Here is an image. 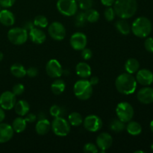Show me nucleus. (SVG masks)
<instances>
[{"instance_id": "18", "label": "nucleus", "mask_w": 153, "mask_h": 153, "mask_svg": "<svg viewBox=\"0 0 153 153\" xmlns=\"http://www.w3.org/2000/svg\"><path fill=\"white\" fill-rule=\"evenodd\" d=\"M30 40L36 44H42L46 39V35L44 31L39 28H33L29 31L28 34Z\"/></svg>"}, {"instance_id": "28", "label": "nucleus", "mask_w": 153, "mask_h": 153, "mask_svg": "<svg viewBox=\"0 0 153 153\" xmlns=\"http://www.w3.org/2000/svg\"><path fill=\"white\" fill-rule=\"evenodd\" d=\"M66 88L65 82L62 79H56L51 85V90L55 95H60L64 91Z\"/></svg>"}, {"instance_id": "29", "label": "nucleus", "mask_w": 153, "mask_h": 153, "mask_svg": "<svg viewBox=\"0 0 153 153\" xmlns=\"http://www.w3.org/2000/svg\"><path fill=\"white\" fill-rule=\"evenodd\" d=\"M85 19L88 22L94 23V22H97L100 19V13L97 10L93 8H90L88 10H85Z\"/></svg>"}, {"instance_id": "22", "label": "nucleus", "mask_w": 153, "mask_h": 153, "mask_svg": "<svg viewBox=\"0 0 153 153\" xmlns=\"http://www.w3.org/2000/svg\"><path fill=\"white\" fill-rule=\"evenodd\" d=\"M13 108L16 114L20 117L25 116L30 110L29 104L25 100H19L16 102Z\"/></svg>"}, {"instance_id": "12", "label": "nucleus", "mask_w": 153, "mask_h": 153, "mask_svg": "<svg viewBox=\"0 0 153 153\" xmlns=\"http://www.w3.org/2000/svg\"><path fill=\"white\" fill-rule=\"evenodd\" d=\"M63 70L61 64L55 59H51L48 61L46 66V72L48 76L53 79L61 77L63 75Z\"/></svg>"}, {"instance_id": "10", "label": "nucleus", "mask_w": 153, "mask_h": 153, "mask_svg": "<svg viewBox=\"0 0 153 153\" xmlns=\"http://www.w3.org/2000/svg\"><path fill=\"white\" fill-rule=\"evenodd\" d=\"M83 125L87 131L97 132L102 127V120L100 117L91 114L85 118L83 120Z\"/></svg>"}, {"instance_id": "51", "label": "nucleus", "mask_w": 153, "mask_h": 153, "mask_svg": "<svg viewBox=\"0 0 153 153\" xmlns=\"http://www.w3.org/2000/svg\"><path fill=\"white\" fill-rule=\"evenodd\" d=\"M139 152H140V153H143V152H143V151H135V152H134V153H139Z\"/></svg>"}, {"instance_id": "17", "label": "nucleus", "mask_w": 153, "mask_h": 153, "mask_svg": "<svg viewBox=\"0 0 153 153\" xmlns=\"http://www.w3.org/2000/svg\"><path fill=\"white\" fill-rule=\"evenodd\" d=\"M13 131L10 125L4 123H0V143H4L9 141L13 137Z\"/></svg>"}, {"instance_id": "13", "label": "nucleus", "mask_w": 153, "mask_h": 153, "mask_svg": "<svg viewBox=\"0 0 153 153\" xmlns=\"http://www.w3.org/2000/svg\"><path fill=\"white\" fill-rule=\"evenodd\" d=\"M16 102V96L11 91H4L0 95V107L4 110L13 108Z\"/></svg>"}, {"instance_id": "27", "label": "nucleus", "mask_w": 153, "mask_h": 153, "mask_svg": "<svg viewBox=\"0 0 153 153\" xmlns=\"http://www.w3.org/2000/svg\"><path fill=\"white\" fill-rule=\"evenodd\" d=\"M10 73L13 76L16 78H23L24 76H26V70L25 67L20 64H13L10 67Z\"/></svg>"}, {"instance_id": "49", "label": "nucleus", "mask_w": 153, "mask_h": 153, "mask_svg": "<svg viewBox=\"0 0 153 153\" xmlns=\"http://www.w3.org/2000/svg\"><path fill=\"white\" fill-rule=\"evenodd\" d=\"M3 58H4V55H3V53L1 52H0V61H2Z\"/></svg>"}, {"instance_id": "1", "label": "nucleus", "mask_w": 153, "mask_h": 153, "mask_svg": "<svg viewBox=\"0 0 153 153\" xmlns=\"http://www.w3.org/2000/svg\"><path fill=\"white\" fill-rule=\"evenodd\" d=\"M114 9L120 19H129L137 12V0H115Z\"/></svg>"}, {"instance_id": "50", "label": "nucleus", "mask_w": 153, "mask_h": 153, "mask_svg": "<svg viewBox=\"0 0 153 153\" xmlns=\"http://www.w3.org/2000/svg\"><path fill=\"white\" fill-rule=\"evenodd\" d=\"M150 129L151 131H152V132L153 133V120L151 121L150 123Z\"/></svg>"}, {"instance_id": "5", "label": "nucleus", "mask_w": 153, "mask_h": 153, "mask_svg": "<svg viewBox=\"0 0 153 153\" xmlns=\"http://www.w3.org/2000/svg\"><path fill=\"white\" fill-rule=\"evenodd\" d=\"M51 128L54 134L59 137H65L70 132V123L62 117H54L51 123Z\"/></svg>"}, {"instance_id": "21", "label": "nucleus", "mask_w": 153, "mask_h": 153, "mask_svg": "<svg viewBox=\"0 0 153 153\" xmlns=\"http://www.w3.org/2000/svg\"><path fill=\"white\" fill-rule=\"evenodd\" d=\"M51 129V123L46 118L39 120L38 122L36 123L35 131L39 135H45L47 134Z\"/></svg>"}, {"instance_id": "8", "label": "nucleus", "mask_w": 153, "mask_h": 153, "mask_svg": "<svg viewBox=\"0 0 153 153\" xmlns=\"http://www.w3.org/2000/svg\"><path fill=\"white\" fill-rule=\"evenodd\" d=\"M116 114L118 119L126 123L131 121L134 117V108L130 103L123 102L117 105Z\"/></svg>"}, {"instance_id": "16", "label": "nucleus", "mask_w": 153, "mask_h": 153, "mask_svg": "<svg viewBox=\"0 0 153 153\" xmlns=\"http://www.w3.org/2000/svg\"><path fill=\"white\" fill-rule=\"evenodd\" d=\"M137 98L142 104H150L153 102V88L145 87L139 90L137 94Z\"/></svg>"}, {"instance_id": "30", "label": "nucleus", "mask_w": 153, "mask_h": 153, "mask_svg": "<svg viewBox=\"0 0 153 153\" xmlns=\"http://www.w3.org/2000/svg\"><path fill=\"white\" fill-rule=\"evenodd\" d=\"M83 118L78 112H73L68 116V122L73 126H79L83 123Z\"/></svg>"}, {"instance_id": "32", "label": "nucleus", "mask_w": 153, "mask_h": 153, "mask_svg": "<svg viewBox=\"0 0 153 153\" xmlns=\"http://www.w3.org/2000/svg\"><path fill=\"white\" fill-rule=\"evenodd\" d=\"M33 22L36 27H39V28H46L48 25L47 18L43 15H38L36 16Z\"/></svg>"}, {"instance_id": "47", "label": "nucleus", "mask_w": 153, "mask_h": 153, "mask_svg": "<svg viewBox=\"0 0 153 153\" xmlns=\"http://www.w3.org/2000/svg\"><path fill=\"white\" fill-rule=\"evenodd\" d=\"M5 118V113L4 111V109L0 107V123L2 122Z\"/></svg>"}, {"instance_id": "23", "label": "nucleus", "mask_w": 153, "mask_h": 153, "mask_svg": "<svg viewBox=\"0 0 153 153\" xmlns=\"http://www.w3.org/2000/svg\"><path fill=\"white\" fill-rule=\"evenodd\" d=\"M11 126L14 132L21 133L25 131V129L26 128L27 122L25 121V118H22V117L19 116V117L15 118Z\"/></svg>"}, {"instance_id": "54", "label": "nucleus", "mask_w": 153, "mask_h": 153, "mask_svg": "<svg viewBox=\"0 0 153 153\" xmlns=\"http://www.w3.org/2000/svg\"><path fill=\"white\" fill-rule=\"evenodd\" d=\"M0 10H1V6H0Z\"/></svg>"}, {"instance_id": "43", "label": "nucleus", "mask_w": 153, "mask_h": 153, "mask_svg": "<svg viewBox=\"0 0 153 153\" xmlns=\"http://www.w3.org/2000/svg\"><path fill=\"white\" fill-rule=\"evenodd\" d=\"M37 119V115H35L34 114H32V113H30V114L28 113L26 115H25V121H26L27 123H34Z\"/></svg>"}, {"instance_id": "19", "label": "nucleus", "mask_w": 153, "mask_h": 153, "mask_svg": "<svg viewBox=\"0 0 153 153\" xmlns=\"http://www.w3.org/2000/svg\"><path fill=\"white\" fill-rule=\"evenodd\" d=\"M0 22L4 26H11L15 22V16L11 11L7 9L0 10Z\"/></svg>"}, {"instance_id": "11", "label": "nucleus", "mask_w": 153, "mask_h": 153, "mask_svg": "<svg viewBox=\"0 0 153 153\" xmlns=\"http://www.w3.org/2000/svg\"><path fill=\"white\" fill-rule=\"evenodd\" d=\"M70 43L73 49L82 51L88 44V38L84 33L76 32L70 37Z\"/></svg>"}, {"instance_id": "40", "label": "nucleus", "mask_w": 153, "mask_h": 153, "mask_svg": "<svg viewBox=\"0 0 153 153\" xmlns=\"http://www.w3.org/2000/svg\"><path fill=\"white\" fill-rule=\"evenodd\" d=\"M93 56V52L91 51V49H86V47L85 49H83L82 50V57L83 58V59L85 60H90Z\"/></svg>"}, {"instance_id": "48", "label": "nucleus", "mask_w": 153, "mask_h": 153, "mask_svg": "<svg viewBox=\"0 0 153 153\" xmlns=\"http://www.w3.org/2000/svg\"><path fill=\"white\" fill-rule=\"evenodd\" d=\"M37 117L38 120H42V119H45V118H46V116H45L44 113H43V112H40V113L39 114L38 116H37Z\"/></svg>"}, {"instance_id": "25", "label": "nucleus", "mask_w": 153, "mask_h": 153, "mask_svg": "<svg viewBox=\"0 0 153 153\" xmlns=\"http://www.w3.org/2000/svg\"><path fill=\"white\" fill-rule=\"evenodd\" d=\"M127 132L133 136L139 135L142 132V126L139 123L135 121H129L126 126Z\"/></svg>"}, {"instance_id": "52", "label": "nucleus", "mask_w": 153, "mask_h": 153, "mask_svg": "<svg viewBox=\"0 0 153 153\" xmlns=\"http://www.w3.org/2000/svg\"><path fill=\"white\" fill-rule=\"evenodd\" d=\"M151 149H152V150L153 151V143L152 145H151Z\"/></svg>"}, {"instance_id": "34", "label": "nucleus", "mask_w": 153, "mask_h": 153, "mask_svg": "<svg viewBox=\"0 0 153 153\" xmlns=\"http://www.w3.org/2000/svg\"><path fill=\"white\" fill-rule=\"evenodd\" d=\"M86 19H85V13L84 12H79L76 14V19H75V24L76 26H83L85 25Z\"/></svg>"}, {"instance_id": "35", "label": "nucleus", "mask_w": 153, "mask_h": 153, "mask_svg": "<svg viewBox=\"0 0 153 153\" xmlns=\"http://www.w3.org/2000/svg\"><path fill=\"white\" fill-rule=\"evenodd\" d=\"M104 16L105 18L108 21H109V22L114 20L115 18V16H116V13H115L114 7H108V8H106L105 10Z\"/></svg>"}, {"instance_id": "9", "label": "nucleus", "mask_w": 153, "mask_h": 153, "mask_svg": "<svg viewBox=\"0 0 153 153\" xmlns=\"http://www.w3.org/2000/svg\"><path fill=\"white\" fill-rule=\"evenodd\" d=\"M49 36L55 40H64L66 36V28L64 25L60 22H53L48 28Z\"/></svg>"}, {"instance_id": "38", "label": "nucleus", "mask_w": 153, "mask_h": 153, "mask_svg": "<svg viewBox=\"0 0 153 153\" xmlns=\"http://www.w3.org/2000/svg\"><path fill=\"white\" fill-rule=\"evenodd\" d=\"M24 91H25V87H24L23 85H22V84L20 83L16 84V85L13 87V88H12V92L13 93V94H14L16 97V96L22 95L24 93Z\"/></svg>"}, {"instance_id": "2", "label": "nucleus", "mask_w": 153, "mask_h": 153, "mask_svg": "<svg viewBox=\"0 0 153 153\" xmlns=\"http://www.w3.org/2000/svg\"><path fill=\"white\" fill-rule=\"evenodd\" d=\"M137 81L132 74L122 73L116 79L115 87L118 92L124 95H130L134 93L137 88Z\"/></svg>"}, {"instance_id": "7", "label": "nucleus", "mask_w": 153, "mask_h": 153, "mask_svg": "<svg viewBox=\"0 0 153 153\" xmlns=\"http://www.w3.org/2000/svg\"><path fill=\"white\" fill-rule=\"evenodd\" d=\"M57 10L66 16H74L78 11V4L75 0H58Z\"/></svg>"}, {"instance_id": "46", "label": "nucleus", "mask_w": 153, "mask_h": 153, "mask_svg": "<svg viewBox=\"0 0 153 153\" xmlns=\"http://www.w3.org/2000/svg\"><path fill=\"white\" fill-rule=\"evenodd\" d=\"M90 83L91 84V85L94 86V85H97V84L99 83V82H100V79H99V78L97 77V76H93V77H91V80L89 81Z\"/></svg>"}, {"instance_id": "45", "label": "nucleus", "mask_w": 153, "mask_h": 153, "mask_svg": "<svg viewBox=\"0 0 153 153\" xmlns=\"http://www.w3.org/2000/svg\"><path fill=\"white\" fill-rule=\"evenodd\" d=\"M102 4L106 7H111L115 2V0H100Z\"/></svg>"}, {"instance_id": "33", "label": "nucleus", "mask_w": 153, "mask_h": 153, "mask_svg": "<svg viewBox=\"0 0 153 153\" xmlns=\"http://www.w3.org/2000/svg\"><path fill=\"white\" fill-rule=\"evenodd\" d=\"M49 113L50 115L53 117H61L64 114V109L57 105H54L49 109Z\"/></svg>"}, {"instance_id": "42", "label": "nucleus", "mask_w": 153, "mask_h": 153, "mask_svg": "<svg viewBox=\"0 0 153 153\" xmlns=\"http://www.w3.org/2000/svg\"><path fill=\"white\" fill-rule=\"evenodd\" d=\"M16 0H0V6L4 8H8L12 7Z\"/></svg>"}, {"instance_id": "24", "label": "nucleus", "mask_w": 153, "mask_h": 153, "mask_svg": "<svg viewBox=\"0 0 153 153\" xmlns=\"http://www.w3.org/2000/svg\"><path fill=\"white\" fill-rule=\"evenodd\" d=\"M140 68V64L139 61L135 58H129L126 61L125 64V69L126 70V73L130 74H134L137 73Z\"/></svg>"}, {"instance_id": "41", "label": "nucleus", "mask_w": 153, "mask_h": 153, "mask_svg": "<svg viewBox=\"0 0 153 153\" xmlns=\"http://www.w3.org/2000/svg\"><path fill=\"white\" fill-rule=\"evenodd\" d=\"M26 75L30 78L36 77L38 75V70L34 67H29L28 70H26Z\"/></svg>"}, {"instance_id": "37", "label": "nucleus", "mask_w": 153, "mask_h": 153, "mask_svg": "<svg viewBox=\"0 0 153 153\" xmlns=\"http://www.w3.org/2000/svg\"><path fill=\"white\" fill-rule=\"evenodd\" d=\"M94 4L93 0H81L79 2V6L81 10H86L91 8Z\"/></svg>"}, {"instance_id": "44", "label": "nucleus", "mask_w": 153, "mask_h": 153, "mask_svg": "<svg viewBox=\"0 0 153 153\" xmlns=\"http://www.w3.org/2000/svg\"><path fill=\"white\" fill-rule=\"evenodd\" d=\"M34 22H31V21H27V22H25V23L23 24L22 28H25V29L27 30V31H30V30H31V28H34Z\"/></svg>"}, {"instance_id": "15", "label": "nucleus", "mask_w": 153, "mask_h": 153, "mask_svg": "<svg viewBox=\"0 0 153 153\" xmlns=\"http://www.w3.org/2000/svg\"><path fill=\"white\" fill-rule=\"evenodd\" d=\"M136 81L140 85L149 86L153 83V73L147 69H142L137 72Z\"/></svg>"}, {"instance_id": "53", "label": "nucleus", "mask_w": 153, "mask_h": 153, "mask_svg": "<svg viewBox=\"0 0 153 153\" xmlns=\"http://www.w3.org/2000/svg\"><path fill=\"white\" fill-rule=\"evenodd\" d=\"M75 1H76V2H79V1H80L81 0H75Z\"/></svg>"}, {"instance_id": "26", "label": "nucleus", "mask_w": 153, "mask_h": 153, "mask_svg": "<svg viewBox=\"0 0 153 153\" xmlns=\"http://www.w3.org/2000/svg\"><path fill=\"white\" fill-rule=\"evenodd\" d=\"M115 26L117 31L123 35H128L131 31V26L125 19H121L118 20L115 24Z\"/></svg>"}, {"instance_id": "39", "label": "nucleus", "mask_w": 153, "mask_h": 153, "mask_svg": "<svg viewBox=\"0 0 153 153\" xmlns=\"http://www.w3.org/2000/svg\"><path fill=\"white\" fill-rule=\"evenodd\" d=\"M144 46L146 51L149 52L153 53V38L152 37H148L144 41Z\"/></svg>"}, {"instance_id": "31", "label": "nucleus", "mask_w": 153, "mask_h": 153, "mask_svg": "<svg viewBox=\"0 0 153 153\" xmlns=\"http://www.w3.org/2000/svg\"><path fill=\"white\" fill-rule=\"evenodd\" d=\"M110 128L114 132H121L126 128L125 123L121 121L120 119H115L110 123Z\"/></svg>"}, {"instance_id": "3", "label": "nucleus", "mask_w": 153, "mask_h": 153, "mask_svg": "<svg viewBox=\"0 0 153 153\" xmlns=\"http://www.w3.org/2000/svg\"><path fill=\"white\" fill-rule=\"evenodd\" d=\"M152 22L148 18L140 16L133 22L131 31L137 37L144 38L148 37L152 31Z\"/></svg>"}, {"instance_id": "20", "label": "nucleus", "mask_w": 153, "mask_h": 153, "mask_svg": "<svg viewBox=\"0 0 153 153\" xmlns=\"http://www.w3.org/2000/svg\"><path fill=\"white\" fill-rule=\"evenodd\" d=\"M76 74L82 79H87L91 76V67L85 62H80L76 67Z\"/></svg>"}, {"instance_id": "36", "label": "nucleus", "mask_w": 153, "mask_h": 153, "mask_svg": "<svg viewBox=\"0 0 153 153\" xmlns=\"http://www.w3.org/2000/svg\"><path fill=\"white\" fill-rule=\"evenodd\" d=\"M83 149L85 153H97L99 152V149L97 145L92 143H86L84 146Z\"/></svg>"}, {"instance_id": "6", "label": "nucleus", "mask_w": 153, "mask_h": 153, "mask_svg": "<svg viewBox=\"0 0 153 153\" xmlns=\"http://www.w3.org/2000/svg\"><path fill=\"white\" fill-rule=\"evenodd\" d=\"M28 37V31L20 27H15L10 28L7 32V38L9 41L13 45L19 46L27 41Z\"/></svg>"}, {"instance_id": "14", "label": "nucleus", "mask_w": 153, "mask_h": 153, "mask_svg": "<svg viewBox=\"0 0 153 153\" xmlns=\"http://www.w3.org/2000/svg\"><path fill=\"white\" fill-rule=\"evenodd\" d=\"M97 146L102 152L108 149L113 143V137L106 132L100 133L97 137Z\"/></svg>"}, {"instance_id": "4", "label": "nucleus", "mask_w": 153, "mask_h": 153, "mask_svg": "<svg viewBox=\"0 0 153 153\" xmlns=\"http://www.w3.org/2000/svg\"><path fill=\"white\" fill-rule=\"evenodd\" d=\"M93 85L88 80L82 79L75 83L73 87V92L75 96L79 100H88L93 94Z\"/></svg>"}]
</instances>
